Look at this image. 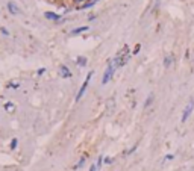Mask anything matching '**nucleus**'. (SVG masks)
Here are the masks:
<instances>
[{
	"mask_svg": "<svg viewBox=\"0 0 194 171\" xmlns=\"http://www.w3.org/2000/svg\"><path fill=\"white\" fill-rule=\"evenodd\" d=\"M114 71H115V65H114V62H112V61H109V64H108V67H106V70H105L103 79H102V84H103V85H106V84L112 79Z\"/></svg>",
	"mask_w": 194,
	"mask_h": 171,
	"instance_id": "obj_1",
	"label": "nucleus"
},
{
	"mask_svg": "<svg viewBox=\"0 0 194 171\" xmlns=\"http://www.w3.org/2000/svg\"><path fill=\"white\" fill-rule=\"evenodd\" d=\"M91 77H93V71H90V73L86 74V77H85V82L82 84V86H80V89H79V92H78V95H76V102H79V100L83 97V94H85V91H86V88H88V84H90Z\"/></svg>",
	"mask_w": 194,
	"mask_h": 171,
	"instance_id": "obj_2",
	"label": "nucleus"
},
{
	"mask_svg": "<svg viewBox=\"0 0 194 171\" xmlns=\"http://www.w3.org/2000/svg\"><path fill=\"white\" fill-rule=\"evenodd\" d=\"M193 109H194V100H190V102H188V105H187V106H185V109H184V114H182V123H185V121L188 120V117L191 115Z\"/></svg>",
	"mask_w": 194,
	"mask_h": 171,
	"instance_id": "obj_3",
	"label": "nucleus"
},
{
	"mask_svg": "<svg viewBox=\"0 0 194 171\" xmlns=\"http://www.w3.org/2000/svg\"><path fill=\"white\" fill-rule=\"evenodd\" d=\"M44 17H46L47 20H53V21H59V20H61V15H58V14H55V12H50V11L44 12Z\"/></svg>",
	"mask_w": 194,
	"mask_h": 171,
	"instance_id": "obj_4",
	"label": "nucleus"
},
{
	"mask_svg": "<svg viewBox=\"0 0 194 171\" xmlns=\"http://www.w3.org/2000/svg\"><path fill=\"white\" fill-rule=\"evenodd\" d=\"M61 76L64 79H70L71 77V71L67 68V65H61Z\"/></svg>",
	"mask_w": 194,
	"mask_h": 171,
	"instance_id": "obj_5",
	"label": "nucleus"
},
{
	"mask_svg": "<svg viewBox=\"0 0 194 171\" xmlns=\"http://www.w3.org/2000/svg\"><path fill=\"white\" fill-rule=\"evenodd\" d=\"M88 30V26H80V27H76L75 30H71L70 32V37H76L79 34H83V32H86Z\"/></svg>",
	"mask_w": 194,
	"mask_h": 171,
	"instance_id": "obj_6",
	"label": "nucleus"
},
{
	"mask_svg": "<svg viewBox=\"0 0 194 171\" xmlns=\"http://www.w3.org/2000/svg\"><path fill=\"white\" fill-rule=\"evenodd\" d=\"M8 11H9L11 14H14V15L20 12V11H18V8H17V5H15V3H12V2H9V3H8Z\"/></svg>",
	"mask_w": 194,
	"mask_h": 171,
	"instance_id": "obj_7",
	"label": "nucleus"
},
{
	"mask_svg": "<svg viewBox=\"0 0 194 171\" xmlns=\"http://www.w3.org/2000/svg\"><path fill=\"white\" fill-rule=\"evenodd\" d=\"M86 62H88V59H86L85 56H78V58H76V64H78L79 67H85Z\"/></svg>",
	"mask_w": 194,
	"mask_h": 171,
	"instance_id": "obj_8",
	"label": "nucleus"
},
{
	"mask_svg": "<svg viewBox=\"0 0 194 171\" xmlns=\"http://www.w3.org/2000/svg\"><path fill=\"white\" fill-rule=\"evenodd\" d=\"M85 161H86V156H82V158H80V161H79L78 164H76V165L73 167V170H79V168H80V167H82V165L85 164Z\"/></svg>",
	"mask_w": 194,
	"mask_h": 171,
	"instance_id": "obj_9",
	"label": "nucleus"
},
{
	"mask_svg": "<svg viewBox=\"0 0 194 171\" xmlns=\"http://www.w3.org/2000/svg\"><path fill=\"white\" fill-rule=\"evenodd\" d=\"M5 109H6L8 112H12V111L15 109V106H14L11 102H8V103H5Z\"/></svg>",
	"mask_w": 194,
	"mask_h": 171,
	"instance_id": "obj_10",
	"label": "nucleus"
},
{
	"mask_svg": "<svg viewBox=\"0 0 194 171\" xmlns=\"http://www.w3.org/2000/svg\"><path fill=\"white\" fill-rule=\"evenodd\" d=\"M152 102H153V95H149V97H147V100H146V103H144V108H149Z\"/></svg>",
	"mask_w": 194,
	"mask_h": 171,
	"instance_id": "obj_11",
	"label": "nucleus"
},
{
	"mask_svg": "<svg viewBox=\"0 0 194 171\" xmlns=\"http://www.w3.org/2000/svg\"><path fill=\"white\" fill-rule=\"evenodd\" d=\"M17 144H18V141H17V138H14V139L11 141V148L15 150V148H17Z\"/></svg>",
	"mask_w": 194,
	"mask_h": 171,
	"instance_id": "obj_12",
	"label": "nucleus"
},
{
	"mask_svg": "<svg viewBox=\"0 0 194 171\" xmlns=\"http://www.w3.org/2000/svg\"><path fill=\"white\" fill-rule=\"evenodd\" d=\"M170 64H171V58H170V56H167V58L164 59V65H165V67H168Z\"/></svg>",
	"mask_w": 194,
	"mask_h": 171,
	"instance_id": "obj_13",
	"label": "nucleus"
},
{
	"mask_svg": "<svg viewBox=\"0 0 194 171\" xmlns=\"http://www.w3.org/2000/svg\"><path fill=\"white\" fill-rule=\"evenodd\" d=\"M103 161H105V158H103V156H100V158H99V161H97V164H96V165H97V170L100 168V165H102V162H103Z\"/></svg>",
	"mask_w": 194,
	"mask_h": 171,
	"instance_id": "obj_14",
	"label": "nucleus"
},
{
	"mask_svg": "<svg viewBox=\"0 0 194 171\" xmlns=\"http://www.w3.org/2000/svg\"><path fill=\"white\" fill-rule=\"evenodd\" d=\"M0 32H2V34H3V35H6V37H8V35H9V32H8V30H6V27H0Z\"/></svg>",
	"mask_w": 194,
	"mask_h": 171,
	"instance_id": "obj_15",
	"label": "nucleus"
},
{
	"mask_svg": "<svg viewBox=\"0 0 194 171\" xmlns=\"http://www.w3.org/2000/svg\"><path fill=\"white\" fill-rule=\"evenodd\" d=\"M140 48H141V45H140V44H137V45H135V48H134V55H137V53L140 52Z\"/></svg>",
	"mask_w": 194,
	"mask_h": 171,
	"instance_id": "obj_16",
	"label": "nucleus"
},
{
	"mask_svg": "<svg viewBox=\"0 0 194 171\" xmlns=\"http://www.w3.org/2000/svg\"><path fill=\"white\" fill-rule=\"evenodd\" d=\"M112 158H105V164H112Z\"/></svg>",
	"mask_w": 194,
	"mask_h": 171,
	"instance_id": "obj_17",
	"label": "nucleus"
},
{
	"mask_svg": "<svg viewBox=\"0 0 194 171\" xmlns=\"http://www.w3.org/2000/svg\"><path fill=\"white\" fill-rule=\"evenodd\" d=\"M90 171H97V165H96V164L91 165V167H90Z\"/></svg>",
	"mask_w": 194,
	"mask_h": 171,
	"instance_id": "obj_18",
	"label": "nucleus"
},
{
	"mask_svg": "<svg viewBox=\"0 0 194 171\" xmlns=\"http://www.w3.org/2000/svg\"><path fill=\"white\" fill-rule=\"evenodd\" d=\"M44 71H46V68H39V70H38V76L44 74Z\"/></svg>",
	"mask_w": 194,
	"mask_h": 171,
	"instance_id": "obj_19",
	"label": "nucleus"
},
{
	"mask_svg": "<svg viewBox=\"0 0 194 171\" xmlns=\"http://www.w3.org/2000/svg\"><path fill=\"white\" fill-rule=\"evenodd\" d=\"M9 88H18V84H9Z\"/></svg>",
	"mask_w": 194,
	"mask_h": 171,
	"instance_id": "obj_20",
	"label": "nucleus"
},
{
	"mask_svg": "<svg viewBox=\"0 0 194 171\" xmlns=\"http://www.w3.org/2000/svg\"><path fill=\"white\" fill-rule=\"evenodd\" d=\"M165 159H167V161H170V159H173V155H167V156H165Z\"/></svg>",
	"mask_w": 194,
	"mask_h": 171,
	"instance_id": "obj_21",
	"label": "nucleus"
},
{
	"mask_svg": "<svg viewBox=\"0 0 194 171\" xmlns=\"http://www.w3.org/2000/svg\"><path fill=\"white\" fill-rule=\"evenodd\" d=\"M75 2H82V0H75Z\"/></svg>",
	"mask_w": 194,
	"mask_h": 171,
	"instance_id": "obj_22",
	"label": "nucleus"
}]
</instances>
